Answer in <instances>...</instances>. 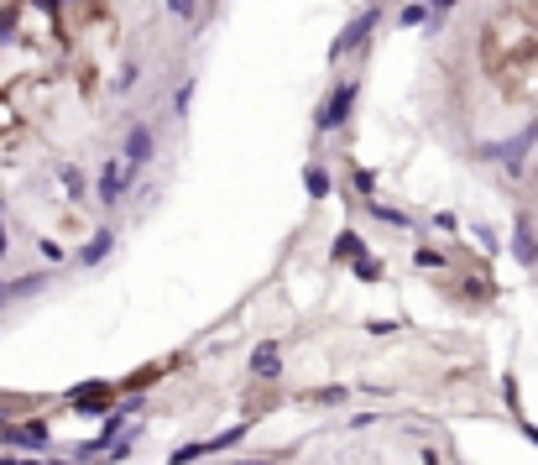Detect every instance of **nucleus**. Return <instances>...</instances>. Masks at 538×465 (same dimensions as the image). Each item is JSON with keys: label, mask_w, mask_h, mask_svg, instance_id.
Returning <instances> with one entry per match:
<instances>
[{"label": "nucleus", "mask_w": 538, "mask_h": 465, "mask_svg": "<svg viewBox=\"0 0 538 465\" xmlns=\"http://www.w3.org/2000/svg\"><path fill=\"white\" fill-rule=\"evenodd\" d=\"M538 53V11L533 6H502L481 21V63L486 74H502L507 63Z\"/></svg>", "instance_id": "nucleus-1"}, {"label": "nucleus", "mask_w": 538, "mask_h": 465, "mask_svg": "<svg viewBox=\"0 0 538 465\" xmlns=\"http://www.w3.org/2000/svg\"><path fill=\"white\" fill-rule=\"evenodd\" d=\"M533 147H538V121L518 126V131L507 136V142H486V147H481V162H497L502 173L518 178V173H523V162L533 157Z\"/></svg>", "instance_id": "nucleus-2"}, {"label": "nucleus", "mask_w": 538, "mask_h": 465, "mask_svg": "<svg viewBox=\"0 0 538 465\" xmlns=\"http://www.w3.org/2000/svg\"><path fill=\"white\" fill-rule=\"evenodd\" d=\"M356 100H361V84L356 79H340L330 95L319 100V110H314V126L319 131H340L345 121H350V110H356Z\"/></svg>", "instance_id": "nucleus-3"}, {"label": "nucleus", "mask_w": 538, "mask_h": 465, "mask_svg": "<svg viewBox=\"0 0 538 465\" xmlns=\"http://www.w3.org/2000/svg\"><path fill=\"white\" fill-rule=\"evenodd\" d=\"M131 178H136V173L126 168L121 157H105V162H100V178H95V199H100L105 209H115V204L131 194Z\"/></svg>", "instance_id": "nucleus-4"}, {"label": "nucleus", "mask_w": 538, "mask_h": 465, "mask_svg": "<svg viewBox=\"0 0 538 465\" xmlns=\"http://www.w3.org/2000/svg\"><path fill=\"white\" fill-rule=\"evenodd\" d=\"M377 21H382V6H377V0H371V6L356 16V21H350V27L330 42V58L340 63V58H350V53H356L361 48V42H371V32H377Z\"/></svg>", "instance_id": "nucleus-5"}, {"label": "nucleus", "mask_w": 538, "mask_h": 465, "mask_svg": "<svg viewBox=\"0 0 538 465\" xmlns=\"http://www.w3.org/2000/svg\"><path fill=\"white\" fill-rule=\"evenodd\" d=\"M152 147H157L152 142V126H131L126 131V147H121V162H126L131 173H142L147 162H152Z\"/></svg>", "instance_id": "nucleus-6"}, {"label": "nucleus", "mask_w": 538, "mask_h": 465, "mask_svg": "<svg viewBox=\"0 0 538 465\" xmlns=\"http://www.w3.org/2000/svg\"><path fill=\"white\" fill-rule=\"evenodd\" d=\"M68 403H74V413H110L115 408V387H105V382L74 387V392H68Z\"/></svg>", "instance_id": "nucleus-7"}, {"label": "nucleus", "mask_w": 538, "mask_h": 465, "mask_svg": "<svg viewBox=\"0 0 538 465\" xmlns=\"http://www.w3.org/2000/svg\"><path fill=\"white\" fill-rule=\"evenodd\" d=\"M110 246H115V230H95V236H89V246L79 251V262H84V267H100V262L110 257Z\"/></svg>", "instance_id": "nucleus-8"}, {"label": "nucleus", "mask_w": 538, "mask_h": 465, "mask_svg": "<svg viewBox=\"0 0 538 465\" xmlns=\"http://www.w3.org/2000/svg\"><path fill=\"white\" fill-rule=\"evenodd\" d=\"M136 84H142V63H136V58H126L121 68H115V79H110V89H115V95H131Z\"/></svg>", "instance_id": "nucleus-9"}, {"label": "nucleus", "mask_w": 538, "mask_h": 465, "mask_svg": "<svg viewBox=\"0 0 538 465\" xmlns=\"http://www.w3.org/2000/svg\"><path fill=\"white\" fill-rule=\"evenodd\" d=\"M58 183H63V194L68 199H84V173H79V162H58Z\"/></svg>", "instance_id": "nucleus-10"}, {"label": "nucleus", "mask_w": 538, "mask_h": 465, "mask_svg": "<svg viewBox=\"0 0 538 465\" xmlns=\"http://www.w3.org/2000/svg\"><path fill=\"white\" fill-rule=\"evenodd\" d=\"M277 356H283V351H277V340L256 345V356H251V371H256V377H277Z\"/></svg>", "instance_id": "nucleus-11"}, {"label": "nucleus", "mask_w": 538, "mask_h": 465, "mask_svg": "<svg viewBox=\"0 0 538 465\" xmlns=\"http://www.w3.org/2000/svg\"><path fill=\"white\" fill-rule=\"evenodd\" d=\"M512 251H518V262H523V267H533V262H538V241H533V225H528V215L518 220V246H512Z\"/></svg>", "instance_id": "nucleus-12"}, {"label": "nucleus", "mask_w": 538, "mask_h": 465, "mask_svg": "<svg viewBox=\"0 0 538 465\" xmlns=\"http://www.w3.org/2000/svg\"><path fill=\"white\" fill-rule=\"evenodd\" d=\"M53 283V272H27V277H11V298H27V293H42Z\"/></svg>", "instance_id": "nucleus-13"}, {"label": "nucleus", "mask_w": 538, "mask_h": 465, "mask_svg": "<svg viewBox=\"0 0 538 465\" xmlns=\"http://www.w3.org/2000/svg\"><path fill=\"white\" fill-rule=\"evenodd\" d=\"M429 16H434V11L424 6V0H413V6H403V11H397V27H403V32H413V27H424Z\"/></svg>", "instance_id": "nucleus-14"}, {"label": "nucleus", "mask_w": 538, "mask_h": 465, "mask_svg": "<svg viewBox=\"0 0 538 465\" xmlns=\"http://www.w3.org/2000/svg\"><path fill=\"white\" fill-rule=\"evenodd\" d=\"M303 189H309L314 199H324V194H330V173H324V168H303Z\"/></svg>", "instance_id": "nucleus-15"}, {"label": "nucleus", "mask_w": 538, "mask_h": 465, "mask_svg": "<svg viewBox=\"0 0 538 465\" xmlns=\"http://www.w3.org/2000/svg\"><path fill=\"white\" fill-rule=\"evenodd\" d=\"M303 403H345V387H314L303 392Z\"/></svg>", "instance_id": "nucleus-16"}, {"label": "nucleus", "mask_w": 538, "mask_h": 465, "mask_svg": "<svg viewBox=\"0 0 538 465\" xmlns=\"http://www.w3.org/2000/svg\"><path fill=\"white\" fill-rule=\"evenodd\" d=\"M350 183H356L361 199H371V189H377V173H371V168H356V173H350Z\"/></svg>", "instance_id": "nucleus-17"}, {"label": "nucleus", "mask_w": 538, "mask_h": 465, "mask_svg": "<svg viewBox=\"0 0 538 465\" xmlns=\"http://www.w3.org/2000/svg\"><path fill=\"white\" fill-rule=\"evenodd\" d=\"M209 450H204V439H199V445H183L178 455H173V465H194V460H204Z\"/></svg>", "instance_id": "nucleus-18"}, {"label": "nucleus", "mask_w": 538, "mask_h": 465, "mask_svg": "<svg viewBox=\"0 0 538 465\" xmlns=\"http://www.w3.org/2000/svg\"><path fill=\"white\" fill-rule=\"evenodd\" d=\"M168 11H173L178 21H194V16H199V6H194V0H168Z\"/></svg>", "instance_id": "nucleus-19"}, {"label": "nucleus", "mask_w": 538, "mask_h": 465, "mask_svg": "<svg viewBox=\"0 0 538 465\" xmlns=\"http://www.w3.org/2000/svg\"><path fill=\"white\" fill-rule=\"evenodd\" d=\"M476 230V241H481V251H491V257H497V236H491V225H471Z\"/></svg>", "instance_id": "nucleus-20"}, {"label": "nucleus", "mask_w": 538, "mask_h": 465, "mask_svg": "<svg viewBox=\"0 0 538 465\" xmlns=\"http://www.w3.org/2000/svg\"><path fill=\"white\" fill-rule=\"evenodd\" d=\"M189 100H194V79H189V84L178 89V100H173V110H178V115H189Z\"/></svg>", "instance_id": "nucleus-21"}, {"label": "nucleus", "mask_w": 538, "mask_h": 465, "mask_svg": "<svg viewBox=\"0 0 538 465\" xmlns=\"http://www.w3.org/2000/svg\"><path fill=\"white\" fill-rule=\"evenodd\" d=\"M42 257H48V262H63V246H58L53 236H42Z\"/></svg>", "instance_id": "nucleus-22"}, {"label": "nucleus", "mask_w": 538, "mask_h": 465, "mask_svg": "<svg viewBox=\"0 0 538 465\" xmlns=\"http://www.w3.org/2000/svg\"><path fill=\"white\" fill-rule=\"evenodd\" d=\"M434 230H444V236H455L460 220H455V215H434Z\"/></svg>", "instance_id": "nucleus-23"}, {"label": "nucleus", "mask_w": 538, "mask_h": 465, "mask_svg": "<svg viewBox=\"0 0 538 465\" xmlns=\"http://www.w3.org/2000/svg\"><path fill=\"white\" fill-rule=\"evenodd\" d=\"M424 6H429L434 16H444V11H455V6H460V0H424Z\"/></svg>", "instance_id": "nucleus-24"}, {"label": "nucleus", "mask_w": 538, "mask_h": 465, "mask_svg": "<svg viewBox=\"0 0 538 465\" xmlns=\"http://www.w3.org/2000/svg\"><path fill=\"white\" fill-rule=\"evenodd\" d=\"M6 304H11V283L0 277V309H6Z\"/></svg>", "instance_id": "nucleus-25"}, {"label": "nucleus", "mask_w": 538, "mask_h": 465, "mask_svg": "<svg viewBox=\"0 0 538 465\" xmlns=\"http://www.w3.org/2000/svg\"><path fill=\"white\" fill-rule=\"evenodd\" d=\"M6 251H11V236H6V225H0V257H6Z\"/></svg>", "instance_id": "nucleus-26"}, {"label": "nucleus", "mask_w": 538, "mask_h": 465, "mask_svg": "<svg viewBox=\"0 0 538 465\" xmlns=\"http://www.w3.org/2000/svg\"><path fill=\"white\" fill-rule=\"evenodd\" d=\"M0 465H42V460H11V455H6V460H0Z\"/></svg>", "instance_id": "nucleus-27"}, {"label": "nucleus", "mask_w": 538, "mask_h": 465, "mask_svg": "<svg viewBox=\"0 0 538 465\" xmlns=\"http://www.w3.org/2000/svg\"><path fill=\"white\" fill-rule=\"evenodd\" d=\"M6 152H11V142H6V136H0V157H6Z\"/></svg>", "instance_id": "nucleus-28"}]
</instances>
